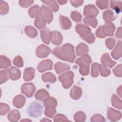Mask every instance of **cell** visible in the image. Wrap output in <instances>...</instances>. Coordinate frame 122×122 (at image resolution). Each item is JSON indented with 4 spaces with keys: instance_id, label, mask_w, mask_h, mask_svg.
Masks as SVG:
<instances>
[{
    "instance_id": "52",
    "label": "cell",
    "mask_w": 122,
    "mask_h": 122,
    "mask_svg": "<svg viewBox=\"0 0 122 122\" xmlns=\"http://www.w3.org/2000/svg\"><path fill=\"white\" fill-rule=\"evenodd\" d=\"M33 3V0H19V3L20 5L23 8H26L30 6Z\"/></svg>"
},
{
    "instance_id": "60",
    "label": "cell",
    "mask_w": 122,
    "mask_h": 122,
    "mask_svg": "<svg viewBox=\"0 0 122 122\" xmlns=\"http://www.w3.org/2000/svg\"><path fill=\"white\" fill-rule=\"evenodd\" d=\"M30 121V122H31V121L30 120H26V119H25V120H22L21 121V122H22V121Z\"/></svg>"
},
{
    "instance_id": "22",
    "label": "cell",
    "mask_w": 122,
    "mask_h": 122,
    "mask_svg": "<svg viewBox=\"0 0 122 122\" xmlns=\"http://www.w3.org/2000/svg\"><path fill=\"white\" fill-rule=\"evenodd\" d=\"M35 74V70L32 67H28L25 69L23 73V79L25 81L32 80Z\"/></svg>"
},
{
    "instance_id": "21",
    "label": "cell",
    "mask_w": 122,
    "mask_h": 122,
    "mask_svg": "<svg viewBox=\"0 0 122 122\" xmlns=\"http://www.w3.org/2000/svg\"><path fill=\"white\" fill-rule=\"evenodd\" d=\"M71 68L69 64L67 63L58 62L54 65V69L57 74H60L63 71L70 70Z\"/></svg>"
},
{
    "instance_id": "38",
    "label": "cell",
    "mask_w": 122,
    "mask_h": 122,
    "mask_svg": "<svg viewBox=\"0 0 122 122\" xmlns=\"http://www.w3.org/2000/svg\"><path fill=\"white\" fill-rule=\"evenodd\" d=\"M74 120L76 122H83L86 120L85 114L81 111H79L75 113Z\"/></svg>"
},
{
    "instance_id": "35",
    "label": "cell",
    "mask_w": 122,
    "mask_h": 122,
    "mask_svg": "<svg viewBox=\"0 0 122 122\" xmlns=\"http://www.w3.org/2000/svg\"><path fill=\"white\" fill-rule=\"evenodd\" d=\"M110 7L113 9L117 13H119L122 11L121 1H110Z\"/></svg>"
},
{
    "instance_id": "15",
    "label": "cell",
    "mask_w": 122,
    "mask_h": 122,
    "mask_svg": "<svg viewBox=\"0 0 122 122\" xmlns=\"http://www.w3.org/2000/svg\"><path fill=\"white\" fill-rule=\"evenodd\" d=\"M75 63L80 66V72L83 76H86L89 74L90 68L89 66L86 64L85 63L82 62L80 58L77 59Z\"/></svg>"
},
{
    "instance_id": "25",
    "label": "cell",
    "mask_w": 122,
    "mask_h": 122,
    "mask_svg": "<svg viewBox=\"0 0 122 122\" xmlns=\"http://www.w3.org/2000/svg\"><path fill=\"white\" fill-rule=\"evenodd\" d=\"M52 38L51 40V42L52 44L56 45H60L63 40V37L59 31H52Z\"/></svg>"
},
{
    "instance_id": "31",
    "label": "cell",
    "mask_w": 122,
    "mask_h": 122,
    "mask_svg": "<svg viewBox=\"0 0 122 122\" xmlns=\"http://www.w3.org/2000/svg\"><path fill=\"white\" fill-rule=\"evenodd\" d=\"M11 65L10 60L4 55H0V68L7 69Z\"/></svg>"
},
{
    "instance_id": "39",
    "label": "cell",
    "mask_w": 122,
    "mask_h": 122,
    "mask_svg": "<svg viewBox=\"0 0 122 122\" xmlns=\"http://www.w3.org/2000/svg\"><path fill=\"white\" fill-rule=\"evenodd\" d=\"M40 8L38 5H35L30 7L29 10L28 12L30 17L33 18L36 16L38 13L40 11Z\"/></svg>"
},
{
    "instance_id": "4",
    "label": "cell",
    "mask_w": 122,
    "mask_h": 122,
    "mask_svg": "<svg viewBox=\"0 0 122 122\" xmlns=\"http://www.w3.org/2000/svg\"><path fill=\"white\" fill-rule=\"evenodd\" d=\"M35 90L36 87L32 82L25 83L22 85L21 87V92L28 98L32 97Z\"/></svg>"
},
{
    "instance_id": "48",
    "label": "cell",
    "mask_w": 122,
    "mask_h": 122,
    "mask_svg": "<svg viewBox=\"0 0 122 122\" xmlns=\"http://www.w3.org/2000/svg\"><path fill=\"white\" fill-rule=\"evenodd\" d=\"M80 59L84 63H85L86 64H87V65L89 66L92 61V60L91 59V57L90 55L87 54L84 55L82 56H81V58H80Z\"/></svg>"
},
{
    "instance_id": "2",
    "label": "cell",
    "mask_w": 122,
    "mask_h": 122,
    "mask_svg": "<svg viewBox=\"0 0 122 122\" xmlns=\"http://www.w3.org/2000/svg\"><path fill=\"white\" fill-rule=\"evenodd\" d=\"M74 73L71 71L64 72L59 76V81L62 83L64 88H70L73 82Z\"/></svg>"
},
{
    "instance_id": "56",
    "label": "cell",
    "mask_w": 122,
    "mask_h": 122,
    "mask_svg": "<svg viewBox=\"0 0 122 122\" xmlns=\"http://www.w3.org/2000/svg\"><path fill=\"white\" fill-rule=\"evenodd\" d=\"M115 36L118 39L122 38V27H120L118 28L116 32Z\"/></svg>"
},
{
    "instance_id": "32",
    "label": "cell",
    "mask_w": 122,
    "mask_h": 122,
    "mask_svg": "<svg viewBox=\"0 0 122 122\" xmlns=\"http://www.w3.org/2000/svg\"><path fill=\"white\" fill-rule=\"evenodd\" d=\"M83 21L84 23L87 25L92 27L93 28H96L98 24V21L96 18L91 17H85L84 18Z\"/></svg>"
},
{
    "instance_id": "36",
    "label": "cell",
    "mask_w": 122,
    "mask_h": 122,
    "mask_svg": "<svg viewBox=\"0 0 122 122\" xmlns=\"http://www.w3.org/2000/svg\"><path fill=\"white\" fill-rule=\"evenodd\" d=\"M98 69L100 74L103 77H107L111 74L110 70L103 65L98 64Z\"/></svg>"
},
{
    "instance_id": "18",
    "label": "cell",
    "mask_w": 122,
    "mask_h": 122,
    "mask_svg": "<svg viewBox=\"0 0 122 122\" xmlns=\"http://www.w3.org/2000/svg\"><path fill=\"white\" fill-rule=\"evenodd\" d=\"M76 54L78 56H82L87 54L89 52V48L84 43H81L76 48Z\"/></svg>"
},
{
    "instance_id": "1",
    "label": "cell",
    "mask_w": 122,
    "mask_h": 122,
    "mask_svg": "<svg viewBox=\"0 0 122 122\" xmlns=\"http://www.w3.org/2000/svg\"><path fill=\"white\" fill-rule=\"evenodd\" d=\"M52 53L60 60L73 63L76 56L74 46L70 43L63 44L61 47L58 46L53 49Z\"/></svg>"
},
{
    "instance_id": "29",
    "label": "cell",
    "mask_w": 122,
    "mask_h": 122,
    "mask_svg": "<svg viewBox=\"0 0 122 122\" xmlns=\"http://www.w3.org/2000/svg\"><path fill=\"white\" fill-rule=\"evenodd\" d=\"M41 79L45 82H50L54 83L56 81V78L55 76L50 72H47L43 74L41 76Z\"/></svg>"
},
{
    "instance_id": "8",
    "label": "cell",
    "mask_w": 122,
    "mask_h": 122,
    "mask_svg": "<svg viewBox=\"0 0 122 122\" xmlns=\"http://www.w3.org/2000/svg\"><path fill=\"white\" fill-rule=\"evenodd\" d=\"M51 52V49L44 44L39 46L36 50V54L37 57L40 58H43L47 57Z\"/></svg>"
},
{
    "instance_id": "3",
    "label": "cell",
    "mask_w": 122,
    "mask_h": 122,
    "mask_svg": "<svg viewBox=\"0 0 122 122\" xmlns=\"http://www.w3.org/2000/svg\"><path fill=\"white\" fill-rule=\"evenodd\" d=\"M43 111V107L40 103L36 102H32L27 109L29 115L32 117L40 116Z\"/></svg>"
},
{
    "instance_id": "14",
    "label": "cell",
    "mask_w": 122,
    "mask_h": 122,
    "mask_svg": "<svg viewBox=\"0 0 122 122\" xmlns=\"http://www.w3.org/2000/svg\"><path fill=\"white\" fill-rule=\"evenodd\" d=\"M101 62L102 65L106 67L108 66L110 68H112L116 64V62L111 60L108 53H105L102 55L101 57Z\"/></svg>"
},
{
    "instance_id": "51",
    "label": "cell",
    "mask_w": 122,
    "mask_h": 122,
    "mask_svg": "<svg viewBox=\"0 0 122 122\" xmlns=\"http://www.w3.org/2000/svg\"><path fill=\"white\" fill-rule=\"evenodd\" d=\"M122 64H119L117 65L115 68L113 69V74L116 76L119 77H121L122 75Z\"/></svg>"
},
{
    "instance_id": "55",
    "label": "cell",
    "mask_w": 122,
    "mask_h": 122,
    "mask_svg": "<svg viewBox=\"0 0 122 122\" xmlns=\"http://www.w3.org/2000/svg\"><path fill=\"white\" fill-rule=\"evenodd\" d=\"M96 35L97 37L100 38H104L106 37L103 35L102 30V29H101V26H99L98 27V28L96 30Z\"/></svg>"
},
{
    "instance_id": "20",
    "label": "cell",
    "mask_w": 122,
    "mask_h": 122,
    "mask_svg": "<svg viewBox=\"0 0 122 122\" xmlns=\"http://www.w3.org/2000/svg\"><path fill=\"white\" fill-rule=\"evenodd\" d=\"M81 89L76 85H74L71 90V97L73 100H78L81 97Z\"/></svg>"
},
{
    "instance_id": "53",
    "label": "cell",
    "mask_w": 122,
    "mask_h": 122,
    "mask_svg": "<svg viewBox=\"0 0 122 122\" xmlns=\"http://www.w3.org/2000/svg\"><path fill=\"white\" fill-rule=\"evenodd\" d=\"M45 115L48 117L53 118L54 115L56 113V111L55 109H45Z\"/></svg>"
},
{
    "instance_id": "12",
    "label": "cell",
    "mask_w": 122,
    "mask_h": 122,
    "mask_svg": "<svg viewBox=\"0 0 122 122\" xmlns=\"http://www.w3.org/2000/svg\"><path fill=\"white\" fill-rule=\"evenodd\" d=\"M46 22L44 16L40 10L36 16V19L34 21L35 26L39 29H43L46 25Z\"/></svg>"
},
{
    "instance_id": "42",
    "label": "cell",
    "mask_w": 122,
    "mask_h": 122,
    "mask_svg": "<svg viewBox=\"0 0 122 122\" xmlns=\"http://www.w3.org/2000/svg\"><path fill=\"white\" fill-rule=\"evenodd\" d=\"M13 63L16 66L20 68L23 66V61L22 57L20 56H17L13 61Z\"/></svg>"
},
{
    "instance_id": "30",
    "label": "cell",
    "mask_w": 122,
    "mask_h": 122,
    "mask_svg": "<svg viewBox=\"0 0 122 122\" xmlns=\"http://www.w3.org/2000/svg\"><path fill=\"white\" fill-rule=\"evenodd\" d=\"M41 1L46 4L48 8L54 12H57L59 9V6L55 0H41Z\"/></svg>"
},
{
    "instance_id": "34",
    "label": "cell",
    "mask_w": 122,
    "mask_h": 122,
    "mask_svg": "<svg viewBox=\"0 0 122 122\" xmlns=\"http://www.w3.org/2000/svg\"><path fill=\"white\" fill-rule=\"evenodd\" d=\"M112 103L113 106L114 107L121 110L122 108V100L118 98V97L114 94H112Z\"/></svg>"
},
{
    "instance_id": "13",
    "label": "cell",
    "mask_w": 122,
    "mask_h": 122,
    "mask_svg": "<svg viewBox=\"0 0 122 122\" xmlns=\"http://www.w3.org/2000/svg\"><path fill=\"white\" fill-rule=\"evenodd\" d=\"M75 30L81 38L91 32V28L82 24H77L75 26Z\"/></svg>"
},
{
    "instance_id": "49",
    "label": "cell",
    "mask_w": 122,
    "mask_h": 122,
    "mask_svg": "<svg viewBox=\"0 0 122 122\" xmlns=\"http://www.w3.org/2000/svg\"><path fill=\"white\" fill-rule=\"evenodd\" d=\"M91 121L92 122H105V120L104 118L102 115L99 114H96L92 117Z\"/></svg>"
},
{
    "instance_id": "47",
    "label": "cell",
    "mask_w": 122,
    "mask_h": 122,
    "mask_svg": "<svg viewBox=\"0 0 122 122\" xmlns=\"http://www.w3.org/2000/svg\"><path fill=\"white\" fill-rule=\"evenodd\" d=\"M82 39L85 41L89 43H92L94 42L95 38L94 35L93 33L91 32L90 34L87 35L86 36L82 38Z\"/></svg>"
},
{
    "instance_id": "28",
    "label": "cell",
    "mask_w": 122,
    "mask_h": 122,
    "mask_svg": "<svg viewBox=\"0 0 122 122\" xmlns=\"http://www.w3.org/2000/svg\"><path fill=\"white\" fill-rule=\"evenodd\" d=\"M9 121L11 122H18L20 119V115L19 112L17 110H12L10 112L8 115Z\"/></svg>"
},
{
    "instance_id": "45",
    "label": "cell",
    "mask_w": 122,
    "mask_h": 122,
    "mask_svg": "<svg viewBox=\"0 0 122 122\" xmlns=\"http://www.w3.org/2000/svg\"><path fill=\"white\" fill-rule=\"evenodd\" d=\"M109 1L104 0H97L96 1V4L101 10H104L108 8Z\"/></svg>"
},
{
    "instance_id": "54",
    "label": "cell",
    "mask_w": 122,
    "mask_h": 122,
    "mask_svg": "<svg viewBox=\"0 0 122 122\" xmlns=\"http://www.w3.org/2000/svg\"><path fill=\"white\" fill-rule=\"evenodd\" d=\"M83 0H71L70 2L71 3V5L75 7H78L81 5H82L83 3Z\"/></svg>"
},
{
    "instance_id": "41",
    "label": "cell",
    "mask_w": 122,
    "mask_h": 122,
    "mask_svg": "<svg viewBox=\"0 0 122 122\" xmlns=\"http://www.w3.org/2000/svg\"><path fill=\"white\" fill-rule=\"evenodd\" d=\"M71 18L73 21L76 22H79L81 20L82 16L80 12L77 11H73L71 13Z\"/></svg>"
},
{
    "instance_id": "58",
    "label": "cell",
    "mask_w": 122,
    "mask_h": 122,
    "mask_svg": "<svg viewBox=\"0 0 122 122\" xmlns=\"http://www.w3.org/2000/svg\"><path fill=\"white\" fill-rule=\"evenodd\" d=\"M57 2L61 5H63L67 2V0H57Z\"/></svg>"
},
{
    "instance_id": "57",
    "label": "cell",
    "mask_w": 122,
    "mask_h": 122,
    "mask_svg": "<svg viewBox=\"0 0 122 122\" xmlns=\"http://www.w3.org/2000/svg\"><path fill=\"white\" fill-rule=\"evenodd\" d=\"M117 94L120 96V97H122V85L120 86L117 90Z\"/></svg>"
},
{
    "instance_id": "40",
    "label": "cell",
    "mask_w": 122,
    "mask_h": 122,
    "mask_svg": "<svg viewBox=\"0 0 122 122\" xmlns=\"http://www.w3.org/2000/svg\"><path fill=\"white\" fill-rule=\"evenodd\" d=\"M9 5L4 1H0V15L6 14L9 11Z\"/></svg>"
},
{
    "instance_id": "26",
    "label": "cell",
    "mask_w": 122,
    "mask_h": 122,
    "mask_svg": "<svg viewBox=\"0 0 122 122\" xmlns=\"http://www.w3.org/2000/svg\"><path fill=\"white\" fill-rule=\"evenodd\" d=\"M21 73L20 71L14 66H12L9 70V77L13 81H16L20 78Z\"/></svg>"
},
{
    "instance_id": "11",
    "label": "cell",
    "mask_w": 122,
    "mask_h": 122,
    "mask_svg": "<svg viewBox=\"0 0 122 122\" xmlns=\"http://www.w3.org/2000/svg\"><path fill=\"white\" fill-rule=\"evenodd\" d=\"M40 11L44 16L46 22L50 24L53 18L52 11L48 7L45 5H42L40 8Z\"/></svg>"
},
{
    "instance_id": "44",
    "label": "cell",
    "mask_w": 122,
    "mask_h": 122,
    "mask_svg": "<svg viewBox=\"0 0 122 122\" xmlns=\"http://www.w3.org/2000/svg\"><path fill=\"white\" fill-rule=\"evenodd\" d=\"M99 63L97 62H94L92 66V70H91V76L92 77L95 78L98 76L99 72L98 69V65Z\"/></svg>"
},
{
    "instance_id": "10",
    "label": "cell",
    "mask_w": 122,
    "mask_h": 122,
    "mask_svg": "<svg viewBox=\"0 0 122 122\" xmlns=\"http://www.w3.org/2000/svg\"><path fill=\"white\" fill-rule=\"evenodd\" d=\"M40 33L42 41L46 44H49L52 40V32L50 31L49 28H46L43 30H40Z\"/></svg>"
},
{
    "instance_id": "24",
    "label": "cell",
    "mask_w": 122,
    "mask_h": 122,
    "mask_svg": "<svg viewBox=\"0 0 122 122\" xmlns=\"http://www.w3.org/2000/svg\"><path fill=\"white\" fill-rule=\"evenodd\" d=\"M60 22L61 28L63 30H68L71 26V22L69 19L62 15L60 16Z\"/></svg>"
},
{
    "instance_id": "19",
    "label": "cell",
    "mask_w": 122,
    "mask_h": 122,
    "mask_svg": "<svg viewBox=\"0 0 122 122\" xmlns=\"http://www.w3.org/2000/svg\"><path fill=\"white\" fill-rule=\"evenodd\" d=\"M26 99L25 97L21 94L17 95L13 100V104L16 108L20 109L22 107L25 103Z\"/></svg>"
},
{
    "instance_id": "17",
    "label": "cell",
    "mask_w": 122,
    "mask_h": 122,
    "mask_svg": "<svg viewBox=\"0 0 122 122\" xmlns=\"http://www.w3.org/2000/svg\"><path fill=\"white\" fill-rule=\"evenodd\" d=\"M102 17L104 20L106 22H111L116 19L117 16L112 10H107L103 12Z\"/></svg>"
},
{
    "instance_id": "9",
    "label": "cell",
    "mask_w": 122,
    "mask_h": 122,
    "mask_svg": "<svg viewBox=\"0 0 122 122\" xmlns=\"http://www.w3.org/2000/svg\"><path fill=\"white\" fill-rule=\"evenodd\" d=\"M107 117L112 122L119 120L122 117L121 112L115 110L112 108H108L107 110Z\"/></svg>"
},
{
    "instance_id": "6",
    "label": "cell",
    "mask_w": 122,
    "mask_h": 122,
    "mask_svg": "<svg viewBox=\"0 0 122 122\" xmlns=\"http://www.w3.org/2000/svg\"><path fill=\"white\" fill-rule=\"evenodd\" d=\"M101 29L105 37L112 36L115 30V26L112 22H106L103 26H101Z\"/></svg>"
},
{
    "instance_id": "59",
    "label": "cell",
    "mask_w": 122,
    "mask_h": 122,
    "mask_svg": "<svg viewBox=\"0 0 122 122\" xmlns=\"http://www.w3.org/2000/svg\"><path fill=\"white\" fill-rule=\"evenodd\" d=\"M51 122V120H49V119H46L45 118H43V119L41 120V122Z\"/></svg>"
},
{
    "instance_id": "50",
    "label": "cell",
    "mask_w": 122,
    "mask_h": 122,
    "mask_svg": "<svg viewBox=\"0 0 122 122\" xmlns=\"http://www.w3.org/2000/svg\"><path fill=\"white\" fill-rule=\"evenodd\" d=\"M54 122H66L69 121L67 118L62 114H57L54 118Z\"/></svg>"
},
{
    "instance_id": "5",
    "label": "cell",
    "mask_w": 122,
    "mask_h": 122,
    "mask_svg": "<svg viewBox=\"0 0 122 122\" xmlns=\"http://www.w3.org/2000/svg\"><path fill=\"white\" fill-rule=\"evenodd\" d=\"M98 13L99 10L94 5H87L84 7L83 14L87 17L94 18L98 15Z\"/></svg>"
},
{
    "instance_id": "7",
    "label": "cell",
    "mask_w": 122,
    "mask_h": 122,
    "mask_svg": "<svg viewBox=\"0 0 122 122\" xmlns=\"http://www.w3.org/2000/svg\"><path fill=\"white\" fill-rule=\"evenodd\" d=\"M53 62L51 60L46 59L41 61L37 69L40 72H43L46 71L51 70L52 69Z\"/></svg>"
},
{
    "instance_id": "16",
    "label": "cell",
    "mask_w": 122,
    "mask_h": 122,
    "mask_svg": "<svg viewBox=\"0 0 122 122\" xmlns=\"http://www.w3.org/2000/svg\"><path fill=\"white\" fill-rule=\"evenodd\" d=\"M44 105L45 109H54L57 106V102L55 98L49 96L44 100Z\"/></svg>"
},
{
    "instance_id": "27",
    "label": "cell",
    "mask_w": 122,
    "mask_h": 122,
    "mask_svg": "<svg viewBox=\"0 0 122 122\" xmlns=\"http://www.w3.org/2000/svg\"><path fill=\"white\" fill-rule=\"evenodd\" d=\"M49 96L48 92L45 89L39 90L35 94V97L36 100L43 102Z\"/></svg>"
},
{
    "instance_id": "46",
    "label": "cell",
    "mask_w": 122,
    "mask_h": 122,
    "mask_svg": "<svg viewBox=\"0 0 122 122\" xmlns=\"http://www.w3.org/2000/svg\"><path fill=\"white\" fill-rule=\"evenodd\" d=\"M116 41L112 38H108L105 40V44L106 47L110 50H112L115 44Z\"/></svg>"
},
{
    "instance_id": "33",
    "label": "cell",
    "mask_w": 122,
    "mask_h": 122,
    "mask_svg": "<svg viewBox=\"0 0 122 122\" xmlns=\"http://www.w3.org/2000/svg\"><path fill=\"white\" fill-rule=\"evenodd\" d=\"M25 32L27 35L32 38L36 37L38 34L37 30L31 26H28L25 28Z\"/></svg>"
},
{
    "instance_id": "37",
    "label": "cell",
    "mask_w": 122,
    "mask_h": 122,
    "mask_svg": "<svg viewBox=\"0 0 122 122\" xmlns=\"http://www.w3.org/2000/svg\"><path fill=\"white\" fill-rule=\"evenodd\" d=\"M9 70L7 69L0 71V83L1 84L9 80Z\"/></svg>"
},
{
    "instance_id": "23",
    "label": "cell",
    "mask_w": 122,
    "mask_h": 122,
    "mask_svg": "<svg viewBox=\"0 0 122 122\" xmlns=\"http://www.w3.org/2000/svg\"><path fill=\"white\" fill-rule=\"evenodd\" d=\"M112 57L115 60H118L122 57V41H119L114 50L111 52Z\"/></svg>"
},
{
    "instance_id": "43",
    "label": "cell",
    "mask_w": 122,
    "mask_h": 122,
    "mask_svg": "<svg viewBox=\"0 0 122 122\" xmlns=\"http://www.w3.org/2000/svg\"><path fill=\"white\" fill-rule=\"evenodd\" d=\"M10 110V107L8 105L3 103H0V115H4L8 113Z\"/></svg>"
}]
</instances>
